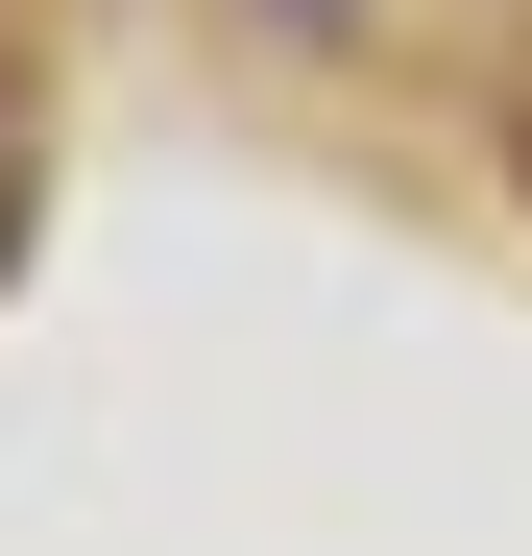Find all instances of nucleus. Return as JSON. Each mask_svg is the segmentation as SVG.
Instances as JSON below:
<instances>
[{
  "label": "nucleus",
  "mask_w": 532,
  "mask_h": 556,
  "mask_svg": "<svg viewBox=\"0 0 532 556\" xmlns=\"http://www.w3.org/2000/svg\"><path fill=\"white\" fill-rule=\"evenodd\" d=\"M291 25H339V0H291Z\"/></svg>",
  "instance_id": "obj_1"
},
{
  "label": "nucleus",
  "mask_w": 532,
  "mask_h": 556,
  "mask_svg": "<svg viewBox=\"0 0 532 556\" xmlns=\"http://www.w3.org/2000/svg\"><path fill=\"white\" fill-rule=\"evenodd\" d=\"M508 169H532V122H508Z\"/></svg>",
  "instance_id": "obj_2"
}]
</instances>
